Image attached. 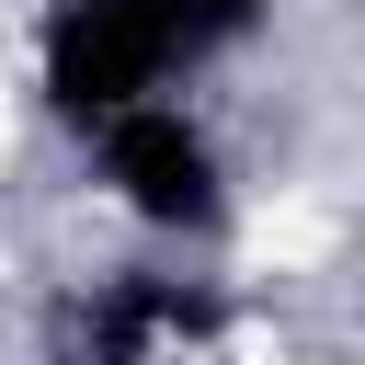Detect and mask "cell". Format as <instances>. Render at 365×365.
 <instances>
[{"label": "cell", "mask_w": 365, "mask_h": 365, "mask_svg": "<svg viewBox=\"0 0 365 365\" xmlns=\"http://www.w3.org/2000/svg\"><path fill=\"white\" fill-rule=\"evenodd\" d=\"M228 331V297L205 274H114L68 308V365H182Z\"/></svg>", "instance_id": "3957f363"}, {"label": "cell", "mask_w": 365, "mask_h": 365, "mask_svg": "<svg viewBox=\"0 0 365 365\" xmlns=\"http://www.w3.org/2000/svg\"><path fill=\"white\" fill-rule=\"evenodd\" d=\"M262 23H274V0H46L34 11V103H46V125L80 137L148 91H194Z\"/></svg>", "instance_id": "6da1fadb"}, {"label": "cell", "mask_w": 365, "mask_h": 365, "mask_svg": "<svg viewBox=\"0 0 365 365\" xmlns=\"http://www.w3.org/2000/svg\"><path fill=\"white\" fill-rule=\"evenodd\" d=\"M80 160L103 182V205L160 240V251H217L228 217H240V171H228V137L194 91H148L103 125H80Z\"/></svg>", "instance_id": "7a4b0ae2"}]
</instances>
